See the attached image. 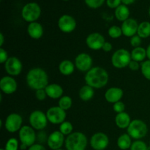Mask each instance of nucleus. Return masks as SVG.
<instances>
[{
	"mask_svg": "<svg viewBox=\"0 0 150 150\" xmlns=\"http://www.w3.org/2000/svg\"><path fill=\"white\" fill-rule=\"evenodd\" d=\"M108 79V73L105 69L100 67H94L86 72L84 80L86 84L93 89H100L106 86Z\"/></svg>",
	"mask_w": 150,
	"mask_h": 150,
	"instance_id": "obj_1",
	"label": "nucleus"
},
{
	"mask_svg": "<svg viewBox=\"0 0 150 150\" xmlns=\"http://www.w3.org/2000/svg\"><path fill=\"white\" fill-rule=\"evenodd\" d=\"M26 80L29 87L35 91L45 89L48 85V74L40 67L31 69L27 73Z\"/></svg>",
	"mask_w": 150,
	"mask_h": 150,
	"instance_id": "obj_2",
	"label": "nucleus"
},
{
	"mask_svg": "<svg viewBox=\"0 0 150 150\" xmlns=\"http://www.w3.org/2000/svg\"><path fill=\"white\" fill-rule=\"evenodd\" d=\"M87 138L81 132H74L65 139V148L67 150H85L87 146Z\"/></svg>",
	"mask_w": 150,
	"mask_h": 150,
	"instance_id": "obj_3",
	"label": "nucleus"
},
{
	"mask_svg": "<svg viewBox=\"0 0 150 150\" xmlns=\"http://www.w3.org/2000/svg\"><path fill=\"white\" fill-rule=\"evenodd\" d=\"M148 132V127L146 123L141 120H134L131 121L127 128V133L132 139L140 140L146 136Z\"/></svg>",
	"mask_w": 150,
	"mask_h": 150,
	"instance_id": "obj_4",
	"label": "nucleus"
},
{
	"mask_svg": "<svg viewBox=\"0 0 150 150\" xmlns=\"http://www.w3.org/2000/svg\"><path fill=\"white\" fill-rule=\"evenodd\" d=\"M131 60L132 58L130 53L124 48L116 51L111 57V63L113 66L118 69L128 67Z\"/></svg>",
	"mask_w": 150,
	"mask_h": 150,
	"instance_id": "obj_5",
	"label": "nucleus"
},
{
	"mask_svg": "<svg viewBox=\"0 0 150 150\" xmlns=\"http://www.w3.org/2000/svg\"><path fill=\"white\" fill-rule=\"evenodd\" d=\"M41 15V8L38 3L29 2L24 5L21 10V16L29 23L35 22Z\"/></svg>",
	"mask_w": 150,
	"mask_h": 150,
	"instance_id": "obj_6",
	"label": "nucleus"
},
{
	"mask_svg": "<svg viewBox=\"0 0 150 150\" xmlns=\"http://www.w3.org/2000/svg\"><path fill=\"white\" fill-rule=\"evenodd\" d=\"M30 126L36 130H42L48 125V119L46 114L40 110L32 111L29 118Z\"/></svg>",
	"mask_w": 150,
	"mask_h": 150,
	"instance_id": "obj_7",
	"label": "nucleus"
},
{
	"mask_svg": "<svg viewBox=\"0 0 150 150\" xmlns=\"http://www.w3.org/2000/svg\"><path fill=\"white\" fill-rule=\"evenodd\" d=\"M19 139L21 143L26 145L28 147L35 144L37 136L35 129L31 126L23 125L19 130Z\"/></svg>",
	"mask_w": 150,
	"mask_h": 150,
	"instance_id": "obj_8",
	"label": "nucleus"
},
{
	"mask_svg": "<svg viewBox=\"0 0 150 150\" xmlns=\"http://www.w3.org/2000/svg\"><path fill=\"white\" fill-rule=\"evenodd\" d=\"M48 122L54 125H61L65 121L66 111L59 106H53L48 108L46 112Z\"/></svg>",
	"mask_w": 150,
	"mask_h": 150,
	"instance_id": "obj_9",
	"label": "nucleus"
},
{
	"mask_svg": "<svg viewBox=\"0 0 150 150\" xmlns=\"http://www.w3.org/2000/svg\"><path fill=\"white\" fill-rule=\"evenodd\" d=\"M23 120L20 114L16 113H12L9 114L4 122L5 129L10 133H16L19 131L22 126Z\"/></svg>",
	"mask_w": 150,
	"mask_h": 150,
	"instance_id": "obj_10",
	"label": "nucleus"
},
{
	"mask_svg": "<svg viewBox=\"0 0 150 150\" xmlns=\"http://www.w3.org/2000/svg\"><path fill=\"white\" fill-rule=\"evenodd\" d=\"M109 144V139L105 133L98 132L95 133L90 139V146L94 150H104Z\"/></svg>",
	"mask_w": 150,
	"mask_h": 150,
	"instance_id": "obj_11",
	"label": "nucleus"
},
{
	"mask_svg": "<svg viewBox=\"0 0 150 150\" xmlns=\"http://www.w3.org/2000/svg\"><path fill=\"white\" fill-rule=\"evenodd\" d=\"M4 69L7 74L10 76H17L21 73L23 65L18 58L16 57H9L4 63Z\"/></svg>",
	"mask_w": 150,
	"mask_h": 150,
	"instance_id": "obj_12",
	"label": "nucleus"
},
{
	"mask_svg": "<svg viewBox=\"0 0 150 150\" xmlns=\"http://www.w3.org/2000/svg\"><path fill=\"white\" fill-rule=\"evenodd\" d=\"M92 59L90 55L86 53L79 54L75 59V65L76 68L81 72H88L92 69Z\"/></svg>",
	"mask_w": 150,
	"mask_h": 150,
	"instance_id": "obj_13",
	"label": "nucleus"
},
{
	"mask_svg": "<svg viewBox=\"0 0 150 150\" xmlns=\"http://www.w3.org/2000/svg\"><path fill=\"white\" fill-rule=\"evenodd\" d=\"M59 29L64 33H70L76 28V21L70 15H63L58 21Z\"/></svg>",
	"mask_w": 150,
	"mask_h": 150,
	"instance_id": "obj_14",
	"label": "nucleus"
},
{
	"mask_svg": "<svg viewBox=\"0 0 150 150\" xmlns=\"http://www.w3.org/2000/svg\"><path fill=\"white\" fill-rule=\"evenodd\" d=\"M105 42V38L98 32H93L91 33L86 37V44L90 49L98 51L102 49L104 43Z\"/></svg>",
	"mask_w": 150,
	"mask_h": 150,
	"instance_id": "obj_15",
	"label": "nucleus"
},
{
	"mask_svg": "<svg viewBox=\"0 0 150 150\" xmlns=\"http://www.w3.org/2000/svg\"><path fill=\"white\" fill-rule=\"evenodd\" d=\"M64 143H65L64 136L59 130L51 133L48 136V140H47V144L48 147L52 150L61 149Z\"/></svg>",
	"mask_w": 150,
	"mask_h": 150,
	"instance_id": "obj_16",
	"label": "nucleus"
},
{
	"mask_svg": "<svg viewBox=\"0 0 150 150\" xmlns=\"http://www.w3.org/2000/svg\"><path fill=\"white\" fill-rule=\"evenodd\" d=\"M0 89L6 95H11L17 90L18 83L13 76H4L0 81Z\"/></svg>",
	"mask_w": 150,
	"mask_h": 150,
	"instance_id": "obj_17",
	"label": "nucleus"
},
{
	"mask_svg": "<svg viewBox=\"0 0 150 150\" xmlns=\"http://www.w3.org/2000/svg\"><path fill=\"white\" fill-rule=\"evenodd\" d=\"M138 28H139V24H138L136 20L133 18H130L123 21L121 26L123 35L127 37V38H132L133 36L136 35L138 32Z\"/></svg>",
	"mask_w": 150,
	"mask_h": 150,
	"instance_id": "obj_18",
	"label": "nucleus"
},
{
	"mask_svg": "<svg viewBox=\"0 0 150 150\" xmlns=\"http://www.w3.org/2000/svg\"><path fill=\"white\" fill-rule=\"evenodd\" d=\"M124 92L121 88L114 86L107 89L105 93V99L107 102L114 104L115 103L121 101Z\"/></svg>",
	"mask_w": 150,
	"mask_h": 150,
	"instance_id": "obj_19",
	"label": "nucleus"
},
{
	"mask_svg": "<svg viewBox=\"0 0 150 150\" xmlns=\"http://www.w3.org/2000/svg\"><path fill=\"white\" fill-rule=\"evenodd\" d=\"M43 27L38 22H32L27 26V33L32 39L38 40L43 35Z\"/></svg>",
	"mask_w": 150,
	"mask_h": 150,
	"instance_id": "obj_20",
	"label": "nucleus"
},
{
	"mask_svg": "<svg viewBox=\"0 0 150 150\" xmlns=\"http://www.w3.org/2000/svg\"><path fill=\"white\" fill-rule=\"evenodd\" d=\"M47 96L51 99H59L62 97L63 90L62 87L57 83H51L48 84L45 89Z\"/></svg>",
	"mask_w": 150,
	"mask_h": 150,
	"instance_id": "obj_21",
	"label": "nucleus"
},
{
	"mask_svg": "<svg viewBox=\"0 0 150 150\" xmlns=\"http://www.w3.org/2000/svg\"><path fill=\"white\" fill-rule=\"evenodd\" d=\"M131 122L130 117L127 113L122 112L117 114L115 117V124L119 128L125 129L127 128Z\"/></svg>",
	"mask_w": 150,
	"mask_h": 150,
	"instance_id": "obj_22",
	"label": "nucleus"
},
{
	"mask_svg": "<svg viewBox=\"0 0 150 150\" xmlns=\"http://www.w3.org/2000/svg\"><path fill=\"white\" fill-rule=\"evenodd\" d=\"M75 65L73 62L70 60H63L59 65V70L64 76H70L75 70Z\"/></svg>",
	"mask_w": 150,
	"mask_h": 150,
	"instance_id": "obj_23",
	"label": "nucleus"
},
{
	"mask_svg": "<svg viewBox=\"0 0 150 150\" xmlns=\"http://www.w3.org/2000/svg\"><path fill=\"white\" fill-rule=\"evenodd\" d=\"M114 15H115V17L117 20L123 22L129 18V16H130V10H129L127 5L121 4L117 8L115 9Z\"/></svg>",
	"mask_w": 150,
	"mask_h": 150,
	"instance_id": "obj_24",
	"label": "nucleus"
},
{
	"mask_svg": "<svg viewBox=\"0 0 150 150\" xmlns=\"http://www.w3.org/2000/svg\"><path fill=\"white\" fill-rule=\"evenodd\" d=\"M79 98L83 101H89L94 97L95 91L92 87L89 85H84L79 90Z\"/></svg>",
	"mask_w": 150,
	"mask_h": 150,
	"instance_id": "obj_25",
	"label": "nucleus"
},
{
	"mask_svg": "<svg viewBox=\"0 0 150 150\" xmlns=\"http://www.w3.org/2000/svg\"><path fill=\"white\" fill-rule=\"evenodd\" d=\"M132 138L127 133L122 134L117 139V146L122 150H127L130 149L132 145Z\"/></svg>",
	"mask_w": 150,
	"mask_h": 150,
	"instance_id": "obj_26",
	"label": "nucleus"
},
{
	"mask_svg": "<svg viewBox=\"0 0 150 150\" xmlns=\"http://www.w3.org/2000/svg\"><path fill=\"white\" fill-rule=\"evenodd\" d=\"M130 54H131L132 60H134L138 62H143L146 57V49L141 46L134 48Z\"/></svg>",
	"mask_w": 150,
	"mask_h": 150,
	"instance_id": "obj_27",
	"label": "nucleus"
},
{
	"mask_svg": "<svg viewBox=\"0 0 150 150\" xmlns=\"http://www.w3.org/2000/svg\"><path fill=\"white\" fill-rule=\"evenodd\" d=\"M137 35L141 38H147L150 36V23L149 21H143L139 24Z\"/></svg>",
	"mask_w": 150,
	"mask_h": 150,
	"instance_id": "obj_28",
	"label": "nucleus"
},
{
	"mask_svg": "<svg viewBox=\"0 0 150 150\" xmlns=\"http://www.w3.org/2000/svg\"><path fill=\"white\" fill-rule=\"evenodd\" d=\"M72 105H73L72 98L70 97L67 96V95L62 96L59 100L58 106H59L60 108H62L64 111H67V110L70 109L72 107Z\"/></svg>",
	"mask_w": 150,
	"mask_h": 150,
	"instance_id": "obj_29",
	"label": "nucleus"
},
{
	"mask_svg": "<svg viewBox=\"0 0 150 150\" xmlns=\"http://www.w3.org/2000/svg\"><path fill=\"white\" fill-rule=\"evenodd\" d=\"M73 126L71 122L68 121H64V122L59 125V131L64 135V136H68L69 135L73 133Z\"/></svg>",
	"mask_w": 150,
	"mask_h": 150,
	"instance_id": "obj_30",
	"label": "nucleus"
},
{
	"mask_svg": "<svg viewBox=\"0 0 150 150\" xmlns=\"http://www.w3.org/2000/svg\"><path fill=\"white\" fill-rule=\"evenodd\" d=\"M108 33L109 37L114 39H117V38H120L122 34V31L121 27L117 26H112L108 29Z\"/></svg>",
	"mask_w": 150,
	"mask_h": 150,
	"instance_id": "obj_31",
	"label": "nucleus"
},
{
	"mask_svg": "<svg viewBox=\"0 0 150 150\" xmlns=\"http://www.w3.org/2000/svg\"><path fill=\"white\" fill-rule=\"evenodd\" d=\"M141 71L145 79L150 81V60L144 61L141 65Z\"/></svg>",
	"mask_w": 150,
	"mask_h": 150,
	"instance_id": "obj_32",
	"label": "nucleus"
},
{
	"mask_svg": "<svg viewBox=\"0 0 150 150\" xmlns=\"http://www.w3.org/2000/svg\"><path fill=\"white\" fill-rule=\"evenodd\" d=\"M20 148L18 141L16 138H10L5 144V150H18Z\"/></svg>",
	"mask_w": 150,
	"mask_h": 150,
	"instance_id": "obj_33",
	"label": "nucleus"
},
{
	"mask_svg": "<svg viewBox=\"0 0 150 150\" xmlns=\"http://www.w3.org/2000/svg\"><path fill=\"white\" fill-rule=\"evenodd\" d=\"M148 146L145 142L141 140H136L132 143L130 150H148Z\"/></svg>",
	"mask_w": 150,
	"mask_h": 150,
	"instance_id": "obj_34",
	"label": "nucleus"
},
{
	"mask_svg": "<svg viewBox=\"0 0 150 150\" xmlns=\"http://www.w3.org/2000/svg\"><path fill=\"white\" fill-rule=\"evenodd\" d=\"M105 2V0H85V3L89 7L97 9L101 7Z\"/></svg>",
	"mask_w": 150,
	"mask_h": 150,
	"instance_id": "obj_35",
	"label": "nucleus"
},
{
	"mask_svg": "<svg viewBox=\"0 0 150 150\" xmlns=\"http://www.w3.org/2000/svg\"><path fill=\"white\" fill-rule=\"evenodd\" d=\"M113 109L115 111L117 114H120V113H122L125 111V105L124 103H122V101H119V102L115 103L113 105Z\"/></svg>",
	"mask_w": 150,
	"mask_h": 150,
	"instance_id": "obj_36",
	"label": "nucleus"
},
{
	"mask_svg": "<svg viewBox=\"0 0 150 150\" xmlns=\"http://www.w3.org/2000/svg\"><path fill=\"white\" fill-rule=\"evenodd\" d=\"M142 38H141L138 35H134L132 38H130V45L133 48L140 47L141 44H142Z\"/></svg>",
	"mask_w": 150,
	"mask_h": 150,
	"instance_id": "obj_37",
	"label": "nucleus"
},
{
	"mask_svg": "<svg viewBox=\"0 0 150 150\" xmlns=\"http://www.w3.org/2000/svg\"><path fill=\"white\" fill-rule=\"evenodd\" d=\"M35 97L37 99L40 101H43L46 98L47 94L45 92V89H38V90L35 91Z\"/></svg>",
	"mask_w": 150,
	"mask_h": 150,
	"instance_id": "obj_38",
	"label": "nucleus"
},
{
	"mask_svg": "<svg viewBox=\"0 0 150 150\" xmlns=\"http://www.w3.org/2000/svg\"><path fill=\"white\" fill-rule=\"evenodd\" d=\"M9 59L8 54L6 50H4V48L1 47L0 48V63L1 64H4L7 61V59Z\"/></svg>",
	"mask_w": 150,
	"mask_h": 150,
	"instance_id": "obj_39",
	"label": "nucleus"
},
{
	"mask_svg": "<svg viewBox=\"0 0 150 150\" xmlns=\"http://www.w3.org/2000/svg\"><path fill=\"white\" fill-rule=\"evenodd\" d=\"M121 0H106V4L110 8H117L120 5H121Z\"/></svg>",
	"mask_w": 150,
	"mask_h": 150,
	"instance_id": "obj_40",
	"label": "nucleus"
},
{
	"mask_svg": "<svg viewBox=\"0 0 150 150\" xmlns=\"http://www.w3.org/2000/svg\"><path fill=\"white\" fill-rule=\"evenodd\" d=\"M128 67L132 70V71H137L140 69V64L138 62L134 61V60H131V62L129 64Z\"/></svg>",
	"mask_w": 150,
	"mask_h": 150,
	"instance_id": "obj_41",
	"label": "nucleus"
},
{
	"mask_svg": "<svg viewBox=\"0 0 150 150\" xmlns=\"http://www.w3.org/2000/svg\"><path fill=\"white\" fill-rule=\"evenodd\" d=\"M28 150H46V149L41 144H34L33 145L29 146Z\"/></svg>",
	"mask_w": 150,
	"mask_h": 150,
	"instance_id": "obj_42",
	"label": "nucleus"
},
{
	"mask_svg": "<svg viewBox=\"0 0 150 150\" xmlns=\"http://www.w3.org/2000/svg\"><path fill=\"white\" fill-rule=\"evenodd\" d=\"M102 49L103 51H105V52H110V51L112 50V44H111V42H106V41H105L103 46Z\"/></svg>",
	"mask_w": 150,
	"mask_h": 150,
	"instance_id": "obj_43",
	"label": "nucleus"
},
{
	"mask_svg": "<svg viewBox=\"0 0 150 150\" xmlns=\"http://www.w3.org/2000/svg\"><path fill=\"white\" fill-rule=\"evenodd\" d=\"M121 1L125 5H129V4H133L136 0H121Z\"/></svg>",
	"mask_w": 150,
	"mask_h": 150,
	"instance_id": "obj_44",
	"label": "nucleus"
},
{
	"mask_svg": "<svg viewBox=\"0 0 150 150\" xmlns=\"http://www.w3.org/2000/svg\"><path fill=\"white\" fill-rule=\"evenodd\" d=\"M4 42V35H3L2 33H0V46H1V48L2 47Z\"/></svg>",
	"mask_w": 150,
	"mask_h": 150,
	"instance_id": "obj_45",
	"label": "nucleus"
},
{
	"mask_svg": "<svg viewBox=\"0 0 150 150\" xmlns=\"http://www.w3.org/2000/svg\"><path fill=\"white\" fill-rule=\"evenodd\" d=\"M146 57L148 58V59L150 60V44L146 48Z\"/></svg>",
	"mask_w": 150,
	"mask_h": 150,
	"instance_id": "obj_46",
	"label": "nucleus"
},
{
	"mask_svg": "<svg viewBox=\"0 0 150 150\" xmlns=\"http://www.w3.org/2000/svg\"><path fill=\"white\" fill-rule=\"evenodd\" d=\"M20 149H22V150H25V149H29V147H28V146H26V145L23 144H21Z\"/></svg>",
	"mask_w": 150,
	"mask_h": 150,
	"instance_id": "obj_47",
	"label": "nucleus"
},
{
	"mask_svg": "<svg viewBox=\"0 0 150 150\" xmlns=\"http://www.w3.org/2000/svg\"><path fill=\"white\" fill-rule=\"evenodd\" d=\"M149 16H150V7H149Z\"/></svg>",
	"mask_w": 150,
	"mask_h": 150,
	"instance_id": "obj_48",
	"label": "nucleus"
},
{
	"mask_svg": "<svg viewBox=\"0 0 150 150\" xmlns=\"http://www.w3.org/2000/svg\"><path fill=\"white\" fill-rule=\"evenodd\" d=\"M0 150H5V149H4H4H3V148H1V149H0Z\"/></svg>",
	"mask_w": 150,
	"mask_h": 150,
	"instance_id": "obj_49",
	"label": "nucleus"
},
{
	"mask_svg": "<svg viewBox=\"0 0 150 150\" xmlns=\"http://www.w3.org/2000/svg\"><path fill=\"white\" fill-rule=\"evenodd\" d=\"M57 150H64V149H57Z\"/></svg>",
	"mask_w": 150,
	"mask_h": 150,
	"instance_id": "obj_50",
	"label": "nucleus"
},
{
	"mask_svg": "<svg viewBox=\"0 0 150 150\" xmlns=\"http://www.w3.org/2000/svg\"><path fill=\"white\" fill-rule=\"evenodd\" d=\"M149 147H150V141H149Z\"/></svg>",
	"mask_w": 150,
	"mask_h": 150,
	"instance_id": "obj_51",
	"label": "nucleus"
},
{
	"mask_svg": "<svg viewBox=\"0 0 150 150\" xmlns=\"http://www.w3.org/2000/svg\"><path fill=\"white\" fill-rule=\"evenodd\" d=\"M64 1H68V0H64Z\"/></svg>",
	"mask_w": 150,
	"mask_h": 150,
	"instance_id": "obj_52",
	"label": "nucleus"
}]
</instances>
